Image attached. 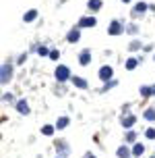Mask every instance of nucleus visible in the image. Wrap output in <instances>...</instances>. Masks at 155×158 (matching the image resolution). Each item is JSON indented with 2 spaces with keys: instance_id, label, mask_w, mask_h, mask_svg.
<instances>
[{
  "instance_id": "1",
  "label": "nucleus",
  "mask_w": 155,
  "mask_h": 158,
  "mask_svg": "<svg viewBox=\"0 0 155 158\" xmlns=\"http://www.w3.org/2000/svg\"><path fill=\"white\" fill-rule=\"evenodd\" d=\"M68 75H70V71H68V67H64V64H60V67L56 69V79H58V81H66Z\"/></svg>"
},
{
  "instance_id": "17",
  "label": "nucleus",
  "mask_w": 155,
  "mask_h": 158,
  "mask_svg": "<svg viewBox=\"0 0 155 158\" xmlns=\"http://www.w3.org/2000/svg\"><path fill=\"white\" fill-rule=\"evenodd\" d=\"M35 17H37V10H29V13H25V21L29 23V21H33V19H35Z\"/></svg>"
},
{
  "instance_id": "21",
  "label": "nucleus",
  "mask_w": 155,
  "mask_h": 158,
  "mask_svg": "<svg viewBox=\"0 0 155 158\" xmlns=\"http://www.w3.org/2000/svg\"><path fill=\"white\" fill-rule=\"evenodd\" d=\"M145 135H147V139H155V129H147Z\"/></svg>"
},
{
  "instance_id": "3",
  "label": "nucleus",
  "mask_w": 155,
  "mask_h": 158,
  "mask_svg": "<svg viewBox=\"0 0 155 158\" xmlns=\"http://www.w3.org/2000/svg\"><path fill=\"white\" fill-rule=\"evenodd\" d=\"M97 23L93 17H81L79 19V27H93V25Z\"/></svg>"
},
{
  "instance_id": "8",
  "label": "nucleus",
  "mask_w": 155,
  "mask_h": 158,
  "mask_svg": "<svg viewBox=\"0 0 155 158\" xmlns=\"http://www.w3.org/2000/svg\"><path fill=\"white\" fill-rule=\"evenodd\" d=\"M79 38H81L79 29H70V31H68V35H66V40H68V42H72V44H75V42H79Z\"/></svg>"
},
{
  "instance_id": "13",
  "label": "nucleus",
  "mask_w": 155,
  "mask_h": 158,
  "mask_svg": "<svg viewBox=\"0 0 155 158\" xmlns=\"http://www.w3.org/2000/svg\"><path fill=\"white\" fill-rule=\"evenodd\" d=\"M66 125H68V117H60V118H58V123H56L58 129H64Z\"/></svg>"
},
{
  "instance_id": "7",
  "label": "nucleus",
  "mask_w": 155,
  "mask_h": 158,
  "mask_svg": "<svg viewBox=\"0 0 155 158\" xmlns=\"http://www.w3.org/2000/svg\"><path fill=\"white\" fill-rule=\"evenodd\" d=\"M89 60H91V52H89V50H83V52L79 54V63L81 64H89Z\"/></svg>"
},
{
  "instance_id": "15",
  "label": "nucleus",
  "mask_w": 155,
  "mask_h": 158,
  "mask_svg": "<svg viewBox=\"0 0 155 158\" xmlns=\"http://www.w3.org/2000/svg\"><path fill=\"white\" fill-rule=\"evenodd\" d=\"M72 83H75L77 87H87V81L81 79V77H72Z\"/></svg>"
},
{
  "instance_id": "25",
  "label": "nucleus",
  "mask_w": 155,
  "mask_h": 158,
  "mask_svg": "<svg viewBox=\"0 0 155 158\" xmlns=\"http://www.w3.org/2000/svg\"><path fill=\"white\" fill-rule=\"evenodd\" d=\"M122 2H130V0H122Z\"/></svg>"
},
{
  "instance_id": "5",
  "label": "nucleus",
  "mask_w": 155,
  "mask_h": 158,
  "mask_svg": "<svg viewBox=\"0 0 155 158\" xmlns=\"http://www.w3.org/2000/svg\"><path fill=\"white\" fill-rule=\"evenodd\" d=\"M122 29H124L122 25L118 23V21H114V23L110 25V29H108V31H110V35H118V33H122Z\"/></svg>"
},
{
  "instance_id": "20",
  "label": "nucleus",
  "mask_w": 155,
  "mask_h": 158,
  "mask_svg": "<svg viewBox=\"0 0 155 158\" xmlns=\"http://www.w3.org/2000/svg\"><path fill=\"white\" fill-rule=\"evenodd\" d=\"M37 52H39L41 56H48V54H50V50H48L46 46H39V48H37Z\"/></svg>"
},
{
  "instance_id": "14",
  "label": "nucleus",
  "mask_w": 155,
  "mask_h": 158,
  "mask_svg": "<svg viewBox=\"0 0 155 158\" xmlns=\"http://www.w3.org/2000/svg\"><path fill=\"white\" fill-rule=\"evenodd\" d=\"M89 8H91V10H99L101 8V0H89Z\"/></svg>"
},
{
  "instance_id": "12",
  "label": "nucleus",
  "mask_w": 155,
  "mask_h": 158,
  "mask_svg": "<svg viewBox=\"0 0 155 158\" xmlns=\"http://www.w3.org/2000/svg\"><path fill=\"white\" fill-rule=\"evenodd\" d=\"M134 121H137V118L132 117V114H128V117L124 118L122 123H124V127H126V129H130V127H132V125H134Z\"/></svg>"
},
{
  "instance_id": "24",
  "label": "nucleus",
  "mask_w": 155,
  "mask_h": 158,
  "mask_svg": "<svg viewBox=\"0 0 155 158\" xmlns=\"http://www.w3.org/2000/svg\"><path fill=\"white\" fill-rule=\"evenodd\" d=\"M85 158H95V156H93V154H91V156H85Z\"/></svg>"
},
{
  "instance_id": "10",
  "label": "nucleus",
  "mask_w": 155,
  "mask_h": 158,
  "mask_svg": "<svg viewBox=\"0 0 155 158\" xmlns=\"http://www.w3.org/2000/svg\"><path fill=\"white\" fill-rule=\"evenodd\" d=\"M128 156H130L128 148H126V146H120V148H118V158H128Z\"/></svg>"
},
{
  "instance_id": "23",
  "label": "nucleus",
  "mask_w": 155,
  "mask_h": 158,
  "mask_svg": "<svg viewBox=\"0 0 155 158\" xmlns=\"http://www.w3.org/2000/svg\"><path fill=\"white\" fill-rule=\"evenodd\" d=\"M50 58H54V60H56V58H58V52H56V50H52V52H50Z\"/></svg>"
},
{
  "instance_id": "9",
  "label": "nucleus",
  "mask_w": 155,
  "mask_h": 158,
  "mask_svg": "<svg viewBox=\"0 0 155 158\" xmlns=\"http://www.w3.org/2000/svg\"><path fill=\"white\" fill-rule=\"evenodd\" d=\"M17 110L21 112V114H27V112H29V104L25 102V100H21V102L17 104Z\"/></svg>"
},
{
  "instance_id": "4",
  "label": "nucleus",
  "mask_w": 155,
  "mask_h": 158,
  "mask_svg": "<svg viewBox=\"0 0 155 158\" xmlns=\"http://www.w3.org/2000/svg\"><path fill=\"white\" fill-rule=\"evenodd\" d=\"M99 79H103V81L112 79V67H101L99 69Z\"/></svg>"
},
{
  "instance_id": "11",
  "label": "nucleus",
  "mask_w": 155,
  "mask_h": 158,
  "mask_svg": "<svg viewBox=\"0 0 155 158\" xmlns=\"http://www.w3.org/2000/svg\"><path fill=\"white\" fill-rule=\"evenodd\" d=\"M143 152H145V146H143V143H134V148H132V154H134V156H141Z\"/></svg>"
},
{
  "instance_id": "16",
  "label": "nucleus",
  "mask_w": 155,
  "mask_h": 158,
  "mask_svg": "<svg viewBox=\"0 0 155 158\" xmlns=\"http://www.w3.org/2000/svg\"><path fill=\"white\" fill-rule=\"evenodd\" d=\"M137 64H139V60H137V58H128V60H126V69H128V71H132Z\"/></svg>"
},
{
  "instance_id": "2",
  "label": "nucleus",
  "mask_w": 155,
  "mask_h": 158,
  "mask_svg": "<svg viewBox=\"0 0 155 158\" xmlns=\"http://www.w3.org/2000/svg\"><path fill=\"white\" fill-rule=\"evenodd\" d=\"M10 73H13V67H10V64H2V77H0V81H2V83H6L8 79H10Z\"/></svg>"
},
{
  "instance_id": "18",
  "label": "nucleus",
  "mask_w": 155,
  "mask_h": 158,
  "mask_svg": "<svg viewBox=\"0 0 155 158\" xmlns=\"http://www.w3.org/2000/svg\"><path fill=\"white\" fill-rule=\"evenodd\" d=\"M41 133H44V135H52V133H54V127H52V125H46L44 129H41Z\"/></svg>"
},
{
  "instance_id": "6",
  "label": "nucleus",
  "mask_w": 155,
  "mask_h": 158,
  "mask_svg": "<svg viewBox=\"0 0 155 158\" xmlns=\"http://www.w3.org/2000/svg\"><path fill=\"white\" fill-rule=\"evenodd\" d=\"M145 10H147V4H145V2H139L137 6L132 8V17H139V15H143Z\"/></svg>"
},
{
  "instance_id": "19",
  "label": "nucleus",
  "mask_w": 155,
  "mask_h": 158,
  "mask_svg": "<svg viewBox=\"0 0 155 158\" xmlns=\"http://www.w3.org/2000/svg\"><path fill=\"white\" fill-rule=\"evenodd\" d=\"M145 118H147V121H153V118H155V110H153V108H149V110L145 112Z\"/></svg>"
},
{
  "instance_id": "22",
  "label": "nucleus",
  "mask_w": 155,
  "mask_h": 158,
  "mask_svg": "<svg viewBox=\"0 0 155 158\" xmlns=\"http://www.w3.org/2000/svg\"><path fill=\"white\" fill-rule=\"evenodd\" d=\"M126 142H134V133H132V131L126 135Z\"/></svg>"
}]
</instances>
